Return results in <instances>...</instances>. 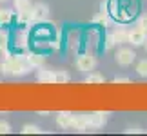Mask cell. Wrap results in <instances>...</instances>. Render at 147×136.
Wrapping results in <instances>:
<instances>
[{"instance_id":"cell-1","label":"cell","mask_w":147,"mask_h":136,"mask_svg":"<svg viewBox=\"0 0 147 136\" xmlns=\"http://www.w3.org/2000/svg\"><path fill=\"white\" fill-rule=\"evenodd\" d=\"M7 64H9V75L15 76H22L31 71V64L27 56H7Z\"/></svg>"},{"instance_id":"cell-2","label":"cell","mask_w":147,"mask_h":136,"mask_svg":"<svg viewBox=\"0 0 147 136\" xmlns=\"http://www.w3.org/2000/svg\"><path fill=\"white\" fill-rule=\"evenodd\" d=\"M115 60H116V64H118V65H122V67H129V65H133V62H134V60H136V55H134V51H133L131 47H122V49H118V51H116Z\"/></svg>"},{"instance_id":"cell-3","label":"cell","mask_w":147,"mask_h":136,"mask_svg":"<svg viewBox=\"0 0 147 136\" xmlns=\"http://www.w3.org/2000/svg\"><path fill=\"white\" fill-rule=\"evenodd\" d=\"M76 67H78V71H82V73H91L94 67H96V58H94L91 53L78 55V58H76Z\"/></svg>"},{"instance_id":"cell-4","label":"cell","mask_w":147,"mask_h":136,"mask_svg":"<svg viewBox=\"0 0 147 136\" xmlns=\"http://www.w3.org/2000/svg\"><path fill=\"white\" fill-rule=\"evenodd\" d=\"M147 42V33L140 27H133L127 33V44H131L133 47H140V45H145Z\"/></svg>"},{"instance_id":"cell-5","label":"cell","mask_w":147,"mask_h":136,"mask_svg":"<svg viewBox=\"0 0 147 136\" xmlns=\"http://www.w3.org/2000/svg\"><path fill=\"white\" fill-rule=\"evenodd\" d=\"M49 15V7L47 4L44 2H36L31 5V22H40V20H46Z\"/></svg>"},{"instance_id":"cell-6","label":"cell","mask_w":147,"mask_h":136,"mask_svg":"<svg viewBox=\"0 0 147 136\" xmlns=\"http://www.w3.org/2000/svg\"><path fill=\"white\" fill-rule=\"evenodd\" d=\"M87 120H89V125L98 129V127H104L107 123V112H102V111H96V112H89L87 114Z\"/></svg>"},{"instance_id":"cell-7","label":"cell","mask_w":147,"mask_h":136,"mask_svg":"<svg viewBox=\"0 0 147 136\" xmlns=\"http://www.w3.org/2000/svg\"><path fill=\"white\" fill-rule=\"evenodd\" d=\"M127 33L125 29H116L115 33H111L109 36H107V49H111L113 45H116V44H123V42H127Z\"/></svg>"},{"instance_id":"cell-8","label":"cell","mask_w":147,"mask_h":136,"mask_svg":"<svg viewBox=\"0 0 147 136\" xmlns=\"http://www.w3.org/2000/svg\"><path fill=\"white\" fill-rule=\"evenodd\" d=\"M89 127H91V125H89L87 114H73V129L84 133V131H87Z\"/></svg>"},{"instance_id":"cell-9","label":"cell","mask_w":147,"mask_h":136,"mask_svg":"<svg viewBox=\"0 0 147 136\" xmlns=\"http://www.w3.org/2000/svg\"><path fill=\"white\" fill-rule=\"evenodd\" d=\"M56 123H58L60 129H73V114L71 112H58L56 114Z\"/></svg>"},{"instance_id":"cell-10","label":"cell","mask_w":147,"mask_h":136,"mask_svg":"<svg viewBox=\"0 0 147 136\" xmlns=\"http://www.w3.org/2000/svg\"><path fill=\"white\" fill-rule=\"evenodd\" d=\"M36 80L40 82V83H55V71H49V69H40V71H38Z\"/></svg>"},{"instance_id":"cell-11","label":"cell","mask_w":147,"mask_h":136,"mask_svg":"<svg viewBox=\"0 0 147 136\" xmlns=\"http://www.w3.org/2000/svg\"><path fill=\"white\" fill-rule=\"evenodd\" d=\"M26 56H27V60H29L31 67H42L44 65V60H46L40 53H29V55H26Z\"/></svg>"},{"instance_id":"cell-12","label":"cell","mask_w":147,"mask_h":136,"mask_svg":"<svg viewBox=\"0 0 147 136\" xmlns=\"http://www.w3.org/2000/svg\"><path fill=\"white\" fill-rule=\"evenodd\" d=\"M78 45H80V33H78V31H71L69 33V51H71V53L76 51Z\"/></svg>"},{"instance_id":"cell-13","label":"cell","mask_w":147,"mask_h":136,"mask_svg":"<svg viewBox=\"0 0 147 136\" xmlns=\"http://www.w3.org/2000/svg\"><path fill=\"white\" fill-rule=\"evenodd\" d=\"M109 16L111 15L107 13V11H100V13L93 18V22H94V24H100V26H109L111 24V18H109Z\"/></svg>"},{"instance_id":"cell-14","label":"cell","mask_w":147,"mask_h":136,"mask_svg":"<svg viewBox=\"0 0 147 136\" xmlns=\"http://www.w3.org/2000/svg\"><path fill=\"white\" fill-rule=\"evenodd\" d=\"M84 82L86 83H104L105 78L102 75H98V73H87V76L84 78Z\"/></svg>"},{"instance_id":"cell-15","label":"cell","mask_w":147,"mask_h":136,"mask_svg":"<svg viewBox=\"0 0 147 136\" xmlns=\"http://www.w3.org/2000/svg\"><path fill=\"white\" fill-rule=\"evenodd\" d=\"M71 80L67 71H55V83H67Z\"/></svg>"},{"instance_id":"cell-16","label":"cell","mask_w":147,"mask_h":136,"mask_svg":"<svg viewBox=\"0 0 147 136\" xmlns=\"http://www.w3.org/2000/svg\"><path fill=\"white\" fill-rule=\"evenodd\" d=\"M20 133H22V134H40L42 129L38 127V125H35V123H26V125L22 127Z\"/></svg>"},{"instance_id":"cell-17","label":"cell","mask_w":147,"mask_h":136,"mask_svg":"<svg viewBox=\"0 0 147 136\" xmlns=\"http://www.w3.org/2000/svg\"><path fill=\"white\" fill-rule=\"evenodd\" d=\"M16 11H27L31 9V0H13Z\"/></svg>"},{"instance_id":"cell-18","label":"cell","mask_w":147,"mask_h":136,"mask_svg":"<svg viewBox=\"0 0 147 136\" xmlns=\"http://www.w3.org/2000/svg\"><path fill=\"white\" fill-rule=\"evenodd\" d=\"M13 20V11L11 9H0V24H9Z\"/></svg>"},{"instance_id":"cell-19","label":"cell","mask_w":147,"mask_h":136,"mask_svg":"<svg viewBox=\"0 0 147 136\" xmlns=\"http://www.w3.org/2000/svg\"><path fill=\"white\" fill-rule=\"evenodd\" d=\"M136 73H138V76L147 78V58L140 60L138 64H136Z\"/></svg>"},{"instance_id":"cell-20","label":"cell","mask_w":147,"mask_h":136,"mask_svg":"<svg viewBox=\"0 0 147 136\" xmlns=\"http://www.w3.org/2000/svg\"><path fill=\"white\" fill-rule=\"evenodd\" d=\"M136 27H140V29H144L147 33V15H142L136 22Z\"/></svg>"},{"instance_id":"cell-21","label":"cell","mask_w":147,"mask_h":136,"mask_svg":"<svg viewBox=\"0 0 147 136\" xmlns=\"http://www.w3.org/2000/svg\"><path fill=\"white\" fill-rule=\"evenodd\" d=\"M11 131H13V129H11V125L7 122H2L0 120V134H9Z\"/></svg>"},{"instance_id":"cell-22","label":"cell","mask_w":147,"mask_h":136,"mask_svg":"<svg viewBox=\"0 0 147 136\" xmlns=\"http://www.w3.org/2000/svg\"><path fill=\"white\" fill-rule=\"evenodd\" d=\"M131 80H129L127 76H115L113 78V83H129Z\"/></svg>"},{"instance_id":"cell-23","label":"cell","mask_w":147,"mask_h":136,"mask_svg":"<svg viewBox=\"0 0 147 136\" xmlns=\"http://www.w3.org/2000/svg\"><path fill=\"white\" fill-rule=\"evenodd\" d=\"M125 133H127V134H129V133H142V129H140V127H131V129H127Z\"/></svg>"},{"instance_id":"cell-24","label":"cell","mask_w":147,"mask_h":136,"mask_svg":"<svg viewBox=\"0 0 147 136\" xmlns=\"http://www.w3.org/2000/svg\"><path fill=\"white\" fill-rule=\"evenodd\" d=\"M145 49H147V42H145Z\"/></svg>"},{"instance_id":"cell-25","label":"cell","mask_w":147,"mask_h":136,"mask_svg":"<svg viewBox=\"0 0 147 136\" xmlns=\"http://www.w3.org/2000/svg\"><path fill=\"white\" fill-rule=\"evenodd\" d=\"M0 2H5V0H0Z\"/></svg>"}]
</instances>
